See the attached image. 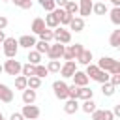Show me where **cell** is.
Masks as SVG:
<instances>
[{"label":"cell","mask_w":120,"mask_h":120,"mask_svg":"<svg viewBox=\"0 0 120 120\" xmlns=\"http://www.w3.org/2000/svg\"><path fill=\"white\" fill-rule=\"evenodd\" d=\"M101 92H103V96H105V98H111V96H114L116 86H112L109 81H107V82H101Z\"/></svg>","instance_id":"obj_26"},{"label":"cell","mask_w":120,"mask_h":120,"mask_svg":"<svg viewBox=\"0 0 120 120\" xmlns=\"http://www.w3.org/2000/svg\"><path fill=\"white\" fill-rule=\"evenodd\" d=\"M21 75H24V77H32L34 75V64H22V68H21Z\"/></svg>","instance_id":"obj_35"},{"label":"cell","mask_w":120,"mask_h":120,"mask_svg":"<svg viewBox=\"0 0 120 120\" xmlns=\"http://www.w3.org/2000/svg\"><path fill=\"white\" fill-rule=\"evenodd\" d=\"M8 26V17H4V15H0V30H4Z\"/></svg>","instance_id":"obj_42"},{"label":"cell","mask_w":120,"mask_h":120,"mask_svg":"<svg viewBox=\"0 0 120 120\" xmlns=\"http://www.w3.org/2000/svg\"><path fill=\"white\" fill-rule=\"evenodd\" d=\"M94 98V90L88 88V86H79V92H77V99H92Z\"/></svg>","instance_id":"obj_18"},{"label":"cell","mask_w":120,"mask_h":120,"mask_svg":"<svg viewBox=\"0 0 120 120\" xmlns=\"http://www.w3.org/2000/svg\"><path fill=\"white\" fill-rule=\"evenodd\" d=\"M2 73H4V68H2V64H0V75H2Z\"/></svg>","instance_id":"obj_48"},{"label":"cell","mask_w":120,"mask_h":120,"mask_svg":"<svg viewBox=\"0 0 120 120\" xmlns=\"http://www.w3.org/2000/svg\"><path fill=\"white\" fill-rule=\"evenodd\" d=\"M92 13H96V15H105V13H109V8H107L103 2H96V4H92Z\"/></svg>","instance_id":"obj_24"},{"label":"cell","mask_w":120,"mask_h":120,"mask_svg":"<svg viewBox=\"0 0 120 120\" xmlns=\"http://www.w3.org/2000/svg\"><path fill=\"white\" fill-rule=\"evenodd\" d=\"M49 45H51L49 41H43V39H39V41H36V45H34V49H36V51H38L39 54H43V52L47 54V51H49Z\"/></svg>","instance_id":"obj_31"},{"label":"cell","mask_w":120,"mask_h":120,"mask_svg":"<svg viewBox=\"0 0 120 120\" xmlns=\"http://www.w3.org/2000/svg\"><path fill=\"white\" fill-rule=\"evenodd\" d=\"M69 28L75 30V32H82V28H84V19H82V17H71Z\"/></svg>","instance_id":"obj_20"},{"label":"cell","mask_w":120,"mask_h":120,"mask_svg":"<svg viewBox=\"0 0 120 120\" xmlns=\"http://www.w3.org/2000/svg\"><path fill=\"white\" fill-rule=\"evenodd\" d=\"M79 2H82V0H79Z\"/></svg>","instance_id":"obj_52"},{"label":"cell","mask_w":120,"mask_h":120,"mask_svg":"<svg viewBox=\"0 0 120 120\" xmlns=\"http://www.w3.org/2000/svg\"><path fill=\"white\" fill-rule=\"evenodd\" d=\"M0 101L4 103H11L13 101V90L6 84H0Z\"/></svg>","instance_id":"obj_13"},{"label":"cell","mask_w":120,"mask_h":120,"mask_svg":"<svg viewBox=\"0 0 120 120\" xmlns=\"http://www.w3.org/2000/svg\"><path fill=\"white\" fill-rule=\"evenodd\" d=\"M2 51H4V56L6 58H15L17 52H19V43L15 38H6L2 41Z\"/></svg>","instance_id":"obj_2"},{"label":"cell","mask_w":120,"mask_h":120,"mask_svg":"<svg viewBox=\"0 0 120 120\" xmlns=\"http://www.w3.org/2000/svg\"><path fill=\"white\" fill-rule=\"evenodd\" d=\"M39 6L49 13V11H52L54 8H56V4H54V0H39Z\"/></svg>","instance_id":"obj_36"},{"label":"cell","mask_w":120,"mask_h":120,"mask_svg":"<svg viewBox=\"0 0 120 120\" xmlns=\"http://www.w3.org/2000/svg\"><path fill=\"white\" fill-rule=\"evenodd\" d=\"M52 39H54L56 43L68 45V43L71 41V32L66 30L64 26H56V28H52Z\"/></svg>","instance_id":"obj_3"},{"label":"cell","mask_w":120,"mask_h":120,"mask_svg":"<svg viewBox=\"0 0 120 120\" xmlns=\"http://www.w3.org/2000/svg\"><path fill=\"white\" fill-rule=\"evenodd\" d=\"M2 118H4V114H2V112H0V120H2Z\"/></svg>","instance_id":"obj_49"},{"label":"cell","mask_w":120,"mask_h":120,"mask_svg":"<svg viewBox=\"0 0 120 120\" xmlns=\"http://www.w3.org/2000/svg\"><path fill=\"white\" fill-rule=\"evenodd\" d=\"M92 58H94V54H92V51H88V49H84L75 60L79 62V64H82V66H88V64H92Z\"/></svg>","instance_id":"obj_16"},{"label":"cell","mask_w":120,"mask_h":120,"mask_svg":"<svg viewBox=\"0 0 120 120\" xmlns=\"http://www.w3.org/2000/svg\"><path fill=\"white\" fill-rule=\"evenodd\" d=\"M109 45L114 47V49L120 47V28H118V30H112V34H111V38H109Z\"/></svg>","instance_id":"obj_28"},{"label":"cell","mask_w":120,"mask_h":120,"mask_svg":"<svg viewBox=\"0 0 120 120\" xmlns=\"http://www.w3.org/2000/svg\"><path fill=\"white\" fill-rule=\"evenodd\" d=\"M36 98H38V92H36V90H32V88H24V90H22V103H24V105L34 103Z\"/></svg>","instance_id":"obj_17"},{"label":"cell","mask_w":120,"mask_h":120,"mask_svg":"<svg viewBox=\"0 0 120 120\" xmlns=\"http://www.w3.org/2000/svg\"><path fill=\"white\" fill-rule=\"evenodd\" d=\"M112 114H114V116H120V105H114V109H112Z\"/></svg>","instance_id":"obj_45"},{"label":"cell","mask_w":120,"mask_h":120,"mask_svg":"<svg viewBox=\"0 0 120 120\" xmlns=\"http://www.w3.org/2000/svg\"><path fill=\"white\" fill-rule=\"evenodd\" d=\"M62 58H64V60H75V58H73V54H71V51H69V47H64Z\"/></svg>","instance_id":"obj_41"},{"label":"cell","mask_w":120,"mask_h":120,"mask_svg":"<svg viewBox=\"0 0 120 120\" xmlns=\"http://www.w3.org/2000/svg\"><path fill=\"white\" fill-rule=\"evenodd\" d=\"M71 79H73V84L75 86H86L88 84V75L84 73V71H75L73 75H71Z\"/></svg>","instance_id":"obj_12"},{"label":"cell","mask_w":120,"mask_h":120,"mask_svg":"<svg viewBox=\"0 0 120 120\" xmlns=\"http://www.w3.org/2000/svg\"><path fill=\"white\" fill-rule=\"evenodd\" d=\"M64 47L66 45H62V43H51L49 45V51H47V56H49V60H60L62 58V52H64Z\"/></svg>","instance_id":"obj_6"},{"label":"cell","mask_w":120,"mask_h":120,"mask_svg":"<svg viewBox=\"0 0 120 120\" xmlns=\"http://www.w3.org/2000/svg\"><path fill=\"white\" fill-rule=\"evenodd\" d=\"M52 92L58 99H68V84L66 81H54L52 82Z\"/></svg>","instance_id":"obj_7"},{"label":"cell","mask_w":120,"mask_h":120,"mask_svg":"<svg viewBox=\"0 0 120 120\" xmlns=\"http://www.w3.org/2000/svg\"><path fill=\"white\" fill-rule=\"evenodd\" d=\"M45 28V21L41 19V17H36L34 21H32V26H30V30H32V34H39L41 30Z\"/></svg>","instance_id":"obj_23"},{"label":"cell","mask_w":120,"mask_h":120,"mask_svg":"<svg viewBox=\"0 0 120 120\" xmlns=\"http://www.w3.org/2000/svg\"><path fill=\"white\" fill-rule=\"evenodd\" d=\"M41 86V79L32 75V77H26V88H32V90H38Z\"/></svg>","instance_id":"obj_25"},{"label":"cell","mask_w":120,"mask_h":120,"mask_svg":"<svg viewBox=\"0 0 120 120\" xmlns=\"http://www.w3.org/2000/svg\"><path fill=\"white\" fill-rule=\"evenodd\" d=\"M77 71V66H75V62L73 60H66L64 64H62V68H60V75L64 77V79H71V75Z\"/></svg>","instance_id":"obj_8"},{"label":"cell","mask_w":120,"mask_h":120,"mask_svg":"<svg viewBox=\"0 0 120 120\" xmlns=\"http://www.w3.org/2000/svg\"><path fill=\"white\" fill-rule=\"evenodd\" d=\"M96 66L99 69L107 71V73H120V62L116 58H112V56H101Z\"/></svg>","instance_id":"obj_1"},{"label":"cell","mask_w":120,"mask_h":120,"mask_svg":"<svg viewBox=\"0 0 120 120\" xmlns=\"http://www.w3.org/2000/svg\"><path fill=\"white\" fill-rule=\"evenodd\" d=\"M64 9H66V13H69L71 17H75V13H79V2H75V0H68L66 6H64Z\"/></svg>","instance_id":"obj_22"},{"label":"cell","mask_w":120,"mask_h":120,"mask_svg":"<svg viewBox=\"0 0 120 120\" xmlns=\"http://www.w3.org/2000/svg\"><path fill=\"white\" fill-rule=\"evenodd\" d=\"M0 84H2V82H0Z\"/></svg>","instance_id":"obj_54"},{"label":"cell","mask_w":120,"mask_h":120,"mask_svg":"<svg viewBox=\"0 0 120 120\" xmlns=\"http://www.w3.org/2000/svg\"><path fill=\"white\" fill-rule=\"evenodd\" d=\"M21 114L24 116V120H34V118H39L41 111H39V107H38V105H34V103H28V105H24V107H22Z\"/></svg>","instance_id":"obj_5"},{"label":"cell","mask_w":120,"mask_h":120,"mask_svg":"<svg viewBox=\"0 0 120 120\" xmlns=\"http://www.w3.org/2000/svg\"><path fill=\"white\" fill-rule=\"evenodd\" d=\"M38 36H39V39H43V41H49V43H51V41H52V28H47V26H45Z\"/></svg>","instance_id":"obj_32"},{"label":"cell","mask_w":120,"mask_h":120,"mask_svg":"<svg viewBox=\"0 0 120 120\" xmlns=\"http://www.w3.org/2000/svg\"><path fill=\"white\" fill-rule=\"evenodd\" d=\"M9 120H24V116H22L21 112H11V116H9Z\"/></svg>","instance_id":"obj_43"},{"label":"cell","mask_w":120,"mask_h":120,"mask_svg":"<svg viewBox=\"0 0 120 120\" xmlns=\"http://www.w3.org/2000/svg\"><path fill=\"white\" fill-rule=\"evenodd\" d=\"M109 15H111V22L116 24V26H120V6H114L109 11Z\"/></svg>","instance_id":"obj_27"},{"label":"cell","mask_w":120,"mask_h":120,"mask_svg":"<svg viewBox=\"0 0 120 120\" xmlns=\"http://www.w3.org/2000/svg\"><path fill=\"white\" fill-rule=\"evenodd\" d=\"M6 39V34H4V30H0V43Z\"/></svg>","instance_id":"obj_46"},{"label":"cell","mask_w":120,"mask_h":120,"mask_svg":"<svg viewBox=\"0 0 120 120\" xmlns=\"http://www.w3.org/2000/svg\"><path fill=\"white\" fill-rule=\"evenodd\" d=\"M15 88L17 90H24L26 88V77L24 75H21V73L15 75Z\"/></svg>","instance_id":"obj_34"},{"label":"cell","mask_w":120,"mask_h":120,"mask_svg":"<svg viewBox=\"0 0 120 120\" xmlns=\"http://www.w3.org/2000/svg\"><path fill=\"white\" fill-rule=\"evenodd\" d=\"M52 13L58 17V22H60V26H62V24H69V21H71V15H69V13H66V9H64V8H54V9H52Z\"/></svg>","instance_id":"obj_11"},{"label":"cell","mask_w":120,"mask_h":120,"mask_svg":"<svg viewBox=\"0 0 120 120\" xmlns=\"http://www.w3.org/2000/svg\"><path fill=\"white\" fill-rule=\"evenodd\" d=\"M92 0H82V2H79V15L84 19V17H88L90 13H92Z\"/></svg>","instance_id":"obj_14"},{"label":"cell","mask_w":120,"mask_h":120,"mask_svg":"<svg viewBox=\"0 0 120 120\" xmlns=\"http://www.w3.org/2000/svg\"><path fill=\"white\" fill-rule=\"evenodd\" d=\"M60 68H62L60 60H49V64H47V71L49 73H58Z\"/></svg>","instance_id":"obj_33"},{"label":"cell","mask_w":120,"mask_h":120,"mask_svg":"<svg viewBox=\"0 0 120 120\" xmlns=\"http://www.w3.org/2000/svg\"><path fill=\"white\" fill-rule=\"evenodd\" d=\"M90 114H92V120H114L112 111H107V109H96Z\"/></svg>","instance_id":"obj_9"},{"label":"cell","mask_w":120,"mask_h":120,"mask_svg":"<svg viewBox=\"0 0 120 120\" xmlns=\"http://www.w3.org/2000/svg\"><path fill=\"white\" fill-rule=\"evenodd\" d=\"M109 82H111L112 86H118V84H120V73H111V75H109Z\"/></svg>","instance_id":"obj_40"},{"label":"cell","mask_w":120,"mask_h":120,"mask_svg":"<svg viewBox=\"0 0 120 120\" xmlns=\"http://www.w3.org/2000/svg\"><path fill=\"white\" fill-rule=\"evenodd\" d=\"M17 43H19V47H22V49H32L34 45H36V38L32 36V34H24V36H21L19 39H17Z\"/></svg>","instance_id":"obj_10"},{"label":"cell","mask_w":120,"mask_h":120,"mask_svg":"<svg viewBox=\"0 0 120 120\" xmlns=\"http://www.w3.org/2000/svg\"><path fill=\"white\" fill-rule=\"evenodd\" d=\"M34 120H39V118H34Z\"/></svg>","instance_id":"obj_51"},{"label":"cell","mask_w":120,"mask_h":120,"mask_svg":"<svg viewBox=\"0 0 120 120\" xmlns=\"http://www.w3.org/2000/svg\"><path fill=\"white\" fill-rule=\"evenodd\" d=\"M15 6H19L21 9H30L32 8V0H11Z\"/></svg>","instance_id":"obj_38"},{"label":"cell","mask_w":120,"mask_h":120,"mask_svg":"<svg viewBox=\"0 0 120 120\" xmlns=\"http://www.w3.org/2000/svg\"><path fill=\"white\" fill-rule=\"evenodd\" d=\"M2 68H4V73H8V75H19L21 73V68H22V64L19 62V60H15V58H8L4 64H2Z\"/></svg>","instance_id":"obj_4"},{"label":"cell","mask_w":120,"mask_h":120,"mask_svg":"<svg viewBox=\"0 0 120 120\" xmlns=\"http://www.w3.org/2000/svg\"><path fill=\"white\" fill-rule=\"evenodd\" d=\"M2 120H6V118H2Z\"/></svg>","instance_id":"obj_53"},{"label":"cell","mask_w":120,"mask_h":120,"mask_svg":"<svg viewBox=\"0 0 120 120\" xmlns=\"http://www.w3.org/2000/svg\"><path fill=\"white\" fill-rule=\"evenodd\" d=\"M109 2H111L112 6H120V0H109Z\"/></svg>","instance_id":"obj_47"},{"label":"cell","mask_w":120,"mask_h":120,"mask_svg":"<svg viewBox=\"0 0 120 120\" xmlns=\"http://www.w3.org/2000/svg\"><path fill=\"white\" fill-rule=\"evenodd\" d=\"M43 21H45V26H47V28H56V26H60L58 17H56L52 11H49V13L45 15V19H43Z\"/></svg>","instance_id":"obj_19"},{"label":"cell","mask_w":120,"mask_h":120,"mask_svg":"<svg viewBox=\"0 0 120 120\" xmlns=\"http://www.w3.org/2000/svg\"><path fill=\"white\" fill-rule=\"evenodd\" d=\"M69 51H71L73 58H77V56L84 51V47H82V43H75V45H69Z\"/></svg>","instance_id":"obj_37"},{"label":"cell","mask_w":120,"mask_h":120,"mask_svg":"<svg viewBox=\"0 0 120 120\" xmlns=\"http://www.w3.org/2000/svg\"><path fill=\"white\" fill-rule=\"evenodd\" d=\"M2 2H11V0H2Z\"/></svg>","instance_id":"obj_50"},{"label":"cell","mask_w":120,"mask_h":120,"mask_svg":"<svg viewBox=\"0 0 120 120\" xmlns=\"http://www.w3.org/2000/svg\"><path fill=\"white\" fill-rule=\"evenodd\" d=\"M26 60H28V64H41V54L34 49V51H28V56H26Z\"/></svg>","instance_id":"obj_29"},{"label":"cell","mask_w":120,"mask_h":120,"mask_svg":"<svg viewBox=\"0 0 120 120\" xmlns=\"http://www.w3.org/2000/svg\"><path fill=\"white\" fill-rule=\"evenodd\" d=\"M77 92H79V86H75V84H68V98L69 99H77Z\"/></svg>","instance_id":"obj_39"},{"label":"cell","mask_w":120,"mask_h":120,"mask_svg":"<svg viewBox=\"0 0 120 120\" xmlns=\"http://www.w3.org/2000/svg\"><path fill=\"white\" fill-rule=\"evenodd\" d=\"M34 75H36V77H39V79L47 77V75H49L47 66H43V64H36V66H34Z\"/></svg>","instance_id":"obj_30"},{"label":"cell","mask_w":120,"mask_h":120,"mask_svg":"<svg viewBox=\"0 0 120 120\" xmlns=\"http://www.w3.org/2000/svg\"><path fill=\"white\" fill-rule=\"evenodd\" d=\"M79 109H82L86 114H90V112H94L98 107H96V101H94V98H92V99H84V101L79 105Z\"/></svg>","instance_id":"obj_21"},{"label":"cell","mask_w":120,"mask_h":120,"mask_svg":"<svg viewBox=\"0 0 120 120\" xmlns=\"http://www.w3.org/2000/svg\"><path fill=\"white\" fill-rule=\"evenodd\" d=\"M79 111V101L77 99H66V103H64V112L66 114H75Z\"/></svg>","instance_id":"obj_15"},{"label":"cell","mask_w":120,"mask_h":120,"mask_svg":"<svg viewBox=\"0 0 120 120\" xmlns=\"http://www.w3.org/2000/svg\"><path fill=\"white\" fill-rule=\"evenodd\" d=\"M66 2H68V0H54L56 8H64V6H66Z\"/></svg>","instance_id":"obj_44"}]
</instances>
